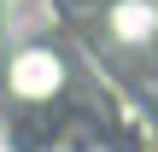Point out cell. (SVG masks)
<instances>
[{
	"instance_id": "cell-1",
	"label": "cell",
	"mask_w": 158,
	"mask_h": 152,
	"mask_svg": "<svg viewBox=\"0 0 158 152\" xmlns=\"http://www.w3.org/2000/svg\"><path fill=\"white\" fill-rule=\"evenodd\" d=\"M6 82H12L18 100H53V94L64 88V64H59L53 47H23V53L12 59Z\"/></svg>"
}]
</instances>
